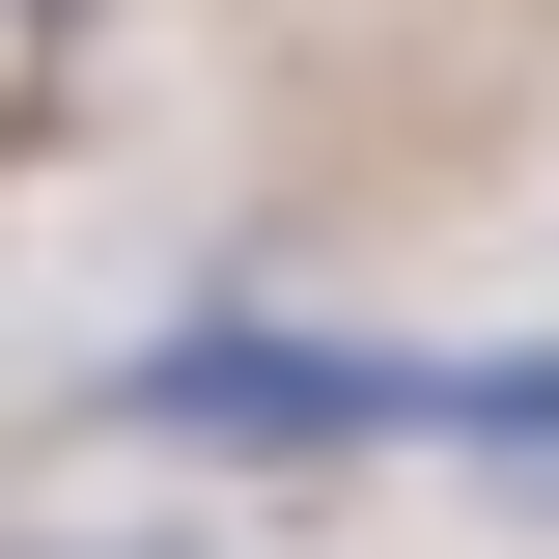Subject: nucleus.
Listing matches in <instances>:
<instances>
[{
    "label": "nucleus",
    "mask_w": 559,
    "mask_h": 559,
    "mask_svg": "<svg viewBox=\"0 0 559 559\" xmlns=\"http://www.w3.org/2000/svg\"><path fill=\"white\" fill-rule=\"evenodd\" d=\"M140 448H476V364H419V336H252V308H197V336H140L112 364Z\"/></svg>",
    "instance_id": "1"
},
{
    "label": "nucleus",
    "mask_w": 559,
    "mask_h": 559,
    "mask_svg": "<svg viewBox=\"0 0 559 559\" xmlns=\"http://www.w3.org/2000/svg\"><path fill=\"white\" fill-rule=\"evenodd\" d=\"M476 448H503V476H559V336H503V364H476Z\"/></svg>",
    "instance_id": "2"
}]
</instances>
